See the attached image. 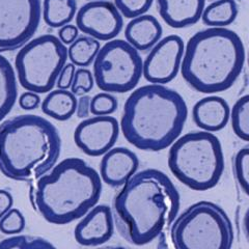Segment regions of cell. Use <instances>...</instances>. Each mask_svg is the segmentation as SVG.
Returning a JSON list of instances; mask_svg holds the SVG:
<instances>
[{
	"instance_id": "6da1fadb",
	"label": "cell",
	"mask_w": 249,
	"mask_h": 249,
	"mask_svg": "<svg viewBox=\"0 0 249 249\" xmlns=\"http://www.w3.org/2000/svg\"><path fill=\"white\" fill-rule=\"evenodd\" d=\"M180 208L177 187L156 168L138 171L112 200L116 229L128 243L136 246L149 244L169 230Z\"/></svg>"
},
{
	"instance_id": "7a4b0ae2",
	"label": "cell",
	"mask_w": 249,
	"mask_h": 249,
	"mask_svg": "<svg viewBox=\"0 0 249 249\" xmlns=\"http://www.w3.org/2000/svg\"><path fill=\"white\" fill-rule=\"evenodd\" d=\"M188 107L180 92L150 83L133 91L124 104L121 130L127 142L144 152H161L180 137Z\"/></svg>"
},
{
	"instance_id": "3957f363",
	"label": "cell",
	"mask_w": 249,
	"mask_h": 249,
	"mask_svg": "<svg viewBox=\"0 0 249 249\" xmlns=\"http://www.w3.org/2000/svg\"><path fill=\"white\" fill-rule=\"evenodd\" d=\"M102 194L98 171L80 158H67L54 165L30 188L34 207L51 224L65 225L80 219Z\"/></svg>"
},
{
	"instance_id": "277c9868",
	"label": "cell",
	"mask_w": 249,
	"mask_h": 249,
	"mask_svg": "<svg viewBox=\"0 0 249 249\" xmlns=\"http://www.w3.org/2000/svg\"><path fill=\"white\" fill-rule=\"evenodd\" d=\"M245 60V47L237 33L227 27H208L187 42L181 74L192 89L213 95L236 83Z\"/></svg>"
},
{
	"instance_id": "5b68a950",
	"label": "cell",
	"mask_w": 249,
	"mask_h": 249,
	"mask_svg": "<svg viewBox=\"0 0 249 249\" xmlns=\"http://www.w3.org/2000/svg\"><path fill=\"white\" fill-rule=\"evenodd\" d=\"M61 138L54 124L35 114L0 124V171L14 181L34 183L56 164Z\"/></svg>"
},
{
	"instance_id": "8992f818",
	"label": "cell",
	"mask_w": 249,
	"mask_h": 249,
	"mask_svg": "<svg viewBox=\"0 0 249 249\" xmlns=\"http://www.w3.org/2000/svg\"><path fill=\"white\" fill-rule=\"evenodd\" d=\"M167 164L171 174L188 188L210 190L219 183L224 171L222 144L211 132H189L170 145Z\"/></svg>"
},
{
	"instance_id": "52a82bcc",
	"label": "cell",
	"mask_w": 249,
	"mask_h": 249,
	"mask_svg": "<svg viewBox=\"0 0 249 249\" xmlns=\"http://www.w3.org/2000/svg\"><path fill=\"white\" fill-rule=\"evenodd\" d=\"M177 249H230L235 231L228 213L212 201H198L177 216L170 227Z\"/></svg>"
},
{
	"instance_id": "ba28073f",
	"label": "cell",
	"mask_w": 249,
	"mask_h": 249,
	"mask_svg": "<svg viewBox=\"0 0 249 249\" xmlns=\"http://www.w3.org/2000/svg\"><path fill=\"white\" fill-rule=\"evenodd\" d=\"M68 48L58 36L43 35L20 48L15 58L17 79L25 90L46 93L53 89L67 64Z\"/></svg>"
},
{
	"instance_id": "9c48e42d",
	"label": "cell",
	"mask_w": 249,
	"mask_h": 249,
	"mask_svg": "<svg viewBox=\"0 0 249 249\" xmlns=\"http://www.w3.org/2000/svg\"><path fill=\"white\" fill-rule=\"evenodd\" d=\"M143 60L127 41L114 38L100 48L93 60V78L99 89L110 93L133 90L142 77Z\"/></svg>"
},
{
	"instance_id": "30bf717a",
	"label": "cell",
	"mask_w": 249,
	"mask_h": 249,
	"mask_svg": "<svg viewBox=\"0 0 249 249\" xmlns=\"http://www.w3.org/2000/svg\"><path fill=\"white\" fill-rule=\"evenodd\" d=\"M41 0H0V53L27 44L40 26Z\"/></svg>"
},
{
	"instance_id": "8fae6325",
	"label": "cell",
	"mask_w": 249,
	"mask_h": 249,
	"mask_svg": "<svg viewBox=\"0 0 249 249\" xmlns=\"http://www.w3.org/2000/svg\"><path fill=\"white\" fill-rule=\"evenodd\" d=\"M185 45L178 35H170L156 44L143 60L142 76L149 83L167 84L181 71Z\"/></svg>"
},
{
	"instance_id": "7c38bea8",
	"label": "cell",
	"mask_w": 249,
	"mask_h": 249,
	"mask_svg": "<svg viewBox=\"0 0 249 249\" xmlns=\"http://www.w3.org/2000/svg\"><path fill=\"white\" fill-rule=\"evenodd\" d=\"M124 17L108 0H90L76 14V26L100 42L114 40L124 27Z\"/></svg>"
},
{
	"instance_id": "4fadbf2b",
	"label": "cell",
	"mask_w": 249,
	"mask_h": 249,
	"mask_svg": "<svg viewBox=\"0 0 249 249\" xmlns=\"http://www.w3.org/2000/svg\"><path fill=\"white\" fill-rule=\"evenodd\" d=\"M120 124L110 115L85 119L74 131L76 145L90 157H100L112 149L120 135Z\"/></svg>"
},
{
	"instance_id": "5bb4252c",
	"label": "cell",
	"mask_w": 249,
	"mask_h": 249,
	"mask_svg": "<svg viewBox=\"0 0 249 249\" xmlns=\"http://www.w3.org/2000/svg\"><path fill=\"white\" fill-rule=\"evenodd\" d=\"M114 228L112 209L107 205H96L77 223L74 238L81 246H100L112 238Z\"/></svg>"
},
{
	"instance_id": "9a60e30c",
	"label": "cell",
	"mask_w": 249,
	"mask_h": 249,
	"mask_svg": "<svg viewBox=\"0 0 249 249\" xmlns=\"http://www.w3.org/2000/svg\"><path fill=\"white\" fill-rule=\"evenodd\" d=\"M137 155L127 147H112L103 155L100 163V177L112 188H120L138 170Z\"/></svg>"
},
{
	"instance_id": "2e32d148",
	"label": "cell",
	"mask_w": 249,
	"mask_h": 249,
	"mask_svg": "<svg viewBox=\"0 0 249 249\" xmlns=\"http://www.w3.org/2000/svg\"><path fill=\"white\" fill-rule=\"evenodd\" d=\"M162 20L171 28L181 29L196 25L201 20L206 0H156Z\"/></svg>"
},
{
	"instance_id": "e0dca14e",
	"label": "cell",
	"mask_w": 249,
	"mask_h": 249,
	"mask_svg": "<svg viewBox=\"0 0 249 249\" xmlns=\"http://www.w3.org/2000/svg\"><path fill=\"white\" fill-rule=\"evenodd\" d=\"M231 107L223 98L208 96L198 100L192 108V119L196 126L207 132L220 131L227 127Z\"/></svg>"
},
{
	"instance_id": "ac0fdd59",
	"label": "cell",
	"mask_w": 249,
	"mask_h": 249,
	"mask_svg": "<svg viewBox=\"0 0 249 249\" xmlns=\"http://www.w3.org/2000/svg\"><path fill=\"white\" fill-rule=\"evenodd\" d=\"M162 35V25L152 15L138 16L124 27V38L138 52L150 51L161 40Z\"/></svg>"
},
{
	"instance_id": "d6986e66",
	"label": "cell",
	"mask_w": 249,
	"mask_h": 249,
	"mask_svg": "<svg viewBox=\"0 0 249 249\" xmlns=\"http://www.w3.org/2000/svg\"><path fill=\"white\" fill-rule=\"evenodd\" d=\"M77 98L71 90L57 89L49 91L42 102L44 114L58 122H65L76 113Z\"/></svg>"
},
{
	"instance_id": "ffe728a7",
	"label": "cell",
	"mask_w": 249,
	"mask_h": 249,
	"mask_svg": "<svg viewBox=\"0 0 249 249\" xmlns=\"http://www.w3.org/2000/svg\"><path fill=\"white\" fill-rule=\"evenodd\" d=\"M17 97V75L9 59L0 53V122L12 111Z\"/></svg>"
},
{
	"instance_id": "44dd1931",
	"label": "cell",
	"mask_w": 249,
	"mask_h": 249,
	"mask_svg": "<svg viewBox=\"0 0 249 249\" xmlns=\"http://www.w3.org/2000/svg\"><path fill=\"white\" fill-rule=\"evenodd\" d=\"M77 14L76 0H44L42 17L47 25L60 28L69 24Z\"/></svg>"
},
{
	"instance_id": "7402d4cb",
	"label": "cell",
	"mask_w": 249,
	"mask_h": 249,
	"mask_svg": "<svg viewBox=\"0 0 249 249\" xmlns=\"http://www.w3.org/2000/svg\"><path fill=\"white\" fill-rule=\"evenodd\" d=\"M238 13L236 0H215L205 7L201 21L209 27H228L235 22Z\"/></svg>"
},
{
	"instance_id": "603a6c76",
	"label": "cell",
	"mask_w": 249,
	"mask_h": 249,
	"mask_svg": "<svg viewBox=\"0 0 249 249\" xmlns=\"http://www.w3.org/2000/svg\"><path fill=\"white\" fill-rule=\"evenodd\" d=\"M101 48L100 41L89 36H78L68 48V57L76 67L88 68L93 64Z\"/></svg>"
},
{
	"instance_id": "cb8c5ba5",
	"label": "cell",
	"mask_w": 249,
	"mask_h": 249,
	"mask_svg": "<svg viewBox=\"0 0 249 249\" xmlns=\"http://www.w3.org/2000/svg\"><path fill=\"white\" fill-rule=\"evenodd\" d=\"M230 120L235 135L249 142V93L239 98L232 105Z\"/></svg>"
},
{
	"instance_id": "d4e9b609",
	"label": "cell",
	"mask_w": 249,
	"mask_h": 249,
	"mask_svg": "<svg viewBox=\"0 0 249 249\" xmlns=\"http://www.w3.org/2000/svg\"><path fill=\"white\" fill-rule=\"evenodd\" d=\"M0 248L5 249H50L55 248L50 241L41 237L13 235L0 241Z\"/></svg>"
},
{
	"instance_id": "484cf974",
	"label": "cell",
	"mask_w": 249,
	"mask_h": 249,
	"mask_svg": "<svg viewBox=\"0 0 249 249\" xmlns=\"http://www.w3.org/2000/svg\"><path fill=\"white\" fill-rule=\"evenodd\" d=\"M233 173L240 188L249 197V144L237 152L233 158Z\"/></svg>"
},
{
	"instance_id": "4316f807",
	"label": "cell",
	"mask_w": 249,
	"mask_h": 249,
	"mask_svg": "<svg viewBox=\"0 0 249 249\" xmlns=\"http://www.w3.org/2000/svg\"><path fill=\"white\" fill-rule=\"evenodd\" d=\"M119 106L118 99L110 92L102 91L93 96L90 101V114L97 116L110 115Z\"/></svg>"
},
{
	"instance_id": "83f0119b",
	"label": "cell",
	"mask_w": 249,
	"mask_h": 249,
	"mask_svg": "<svg viewBox=\"0 0 249 249\" xmlns=\"http://www.w3.org/2000/svg\"><path fill=\"white\" fill-rule=\"evenodd\" d=\"M154 0H114V5L123 17L133 19L144 15L153 5Z\"/></svg>"
},
{
	"instance_id": "f1b7e54d",
	"label": "cell",
	"mask_w": 249,
	"mask_h": 249,
	"mask_svg": "<svg viewBox=\"0 0 249 249\" xmlns=\"http://www.w3.org/2000/svg\"><path fill=\"white\" fill-rule=\"evenodd\" d=\"M26 221L20 210L12 208L0 219V231L4 235H18L25 229Z\"/></svg>"
},
{
	"instance_id": "f546056e",
	"label": "cell",
	"mask_w": 249,
	"mask_h": 249,
	"mask_svg": "<svg viewBox=\"0 0 249 249\" xmlns=\"http://www.w3.org/2000/svg\"><path fill=\"white\" fill-rule=\"evenodd\" d=\"M95 83V78L91 71L87 68H79L75 72L71 91L75 96H83L84 93L91 91Z\"/></svg>"
},
{
	"instance_id": "4dcf8cb0",
	"label": "cell",
	"mask_w": 249,
	"mask_h": 249,
	"mask_svg": "<svg viewBox=\"0 0 249 249\" xmlns=\"http://www.w3.org/2000/svg\"><path fill=\"white\" fill-rule=\"evenodd\" d=\"M76 72V66L72 62L70 64H66L64 68L61 69V71L58 75L57 81H56V87L60 89H71L72 83L75 77Z\"/></svg>"
},
{
	"instance_id": "1f68e13d",
	"label": "cell",
	"mask_w": 249,
	"mask_h": 249,
	"mask_svg": "<svg viewBox=\"0 0 249 249\" xmlns=\"http://www.w3.org/2000/svg\"><path fill=\"white\" fill-rule=\"evenodd\" d=\"M19 106L24 110H35L41 105V98L38 93L26 90L18 99Z\"/></svg>"
},
{
	"instance_id": "d6a6232c",
	"label": "cell",
	"mask_w": 249,
	"mask_h": 249,
	"mask_svg": "<svg viewBox=\"0 0 249 249\" xmlns=\"http://www.w3.org/2000/svg\"><path fill=\"white\" fill-rule=\"evenodd\" d=\"M79 36V29L76 25L73 24H67L59 28L58 30V38L61 41L62 44L66 46L71 45L76 38Z\"/></svg>"
},
{
	"instance_id": "836d02e7",
	"label": "cell",
	"mask_w": 249,
	"mask_h": 249,
	"mask_svg": "<svg viewBox=\"0 0 249 249\" xmlns=\"http://www.w3.org/2000/svg\"><path fill=\"white\" fill-rule=\"evenodd\" d=\"M90 101L89 96H81L77 100L76 115L79 119H88L90 115Z\"/></svg>"
},
{
	"instance_id": "e575fe53",
	"label": "cell",
	"mask_w": 249,
	"mask_h": 249,
	"mask_svg": "<svg viewBox=\"0 0 249 249\" xmlns=\"http://www.w3.org/2000/svg\"><path fill=\"white\" fill-rule=\"evenodd\" d=\"M14 198L11 192L4 189H0V219L13 208Z\"/></svg>"
},
{
	"instance_id": "d590c367",
	"label": "cell",
	"mask_w": 249,
	"mask_h": 249,
	"mask_svg": "<svg viewBox=\"0 0 249 249\" xmlns=\"http://www.w3.org/2000/svg\"><path fill=\"white\" fill-rule=\"evenodd\" d=\"M243 231H244V235L246 237L247 242L249 243V207L247 208L243 217Z\"/></svg>"
},
{
	"instance_id": "8d00e7d4",
	"label": "cell",
	"mask_w": 249,
	"mask_h": 249,
	"mask_svg": "<svg viewBox=\"0 0 249 249\" xmlns=\"http://www.w3.org/2000/svg\"><path fill=\"white\" fill-rule=\"evenodd\" d=\"M246 59H247V64H248V67H249V49H248V53H247V57H246Z\"/></svg>"
},
{
	"instance_id": "74e56055",
	"label": "cell",
	"mask_w": 249,
	"mask_h": 249,
	"mask_svg": "<svg viewBox=\"0 0 249 249\" xmlns=\"http://www.w3.org/2000/svg\"><path fill=\"white\" fill-rule=\"evenodd\" d=\"M236 1H240V0H236Z\"/></svg>"
}]
</instances>
